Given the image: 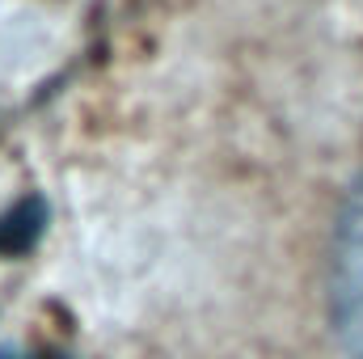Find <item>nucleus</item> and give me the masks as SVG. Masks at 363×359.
<instances>
[{
	"label": "nucleus",
	"instance_id": "3",
	"mask_svg": "<svg viewBox=\"0 0 363 359\" xmlns=\"http://www.w3.org/2000/svg\"><path fill=\"white\" fill-rule=\"evenodd\" d=\"M0 359H26V355H17V351H0Z\"/></svg>",
	"mask_w": 363,
	"mask_h": 359
},
{
	"label": "nucleus",
	"instance_id": "1",
	"mask_svg": "<svg viewBox=\"0 0 363 359\" xmlns=\"http://www.w3.org/2000/svg\"><path fill=\"white\" fill-rule=\"evenodd\" d=\"M330 321L351 359H363V190L338 216L330 250Z\"/></svg>",
	"mask_w": 363,
	"mask_h": 359
},
{
	"label": "nucleus",
	"instance_id": "2",
	"mask_svg": "<svg viewBox=\"0 0 363 359\" xmlns=\"http://www.w3.org/2000/svg\"><path fill=\"white\" fill-rule=\"evenodd\" d=\"M43 224H47V207H43L38 199H26L21 207L4 211V216H0V254H21V250H30V245L38 241Z\"/></svg>",
	"mask_w": 363,
	"mask_h": 359
},
{
	"label": "nucleus",
	"instance_id": "4",
	"mask_svg": "<svg viewBox=\"0 0 363 359\" xmlns=\"http://www.w3.org/2000/svg\"><path fill=\"white\" fill-rule=\"evenodd\" d=\"M38 359H68V355H38Z\"/></svg>",
	"mask_w": 363,
	"mask_h": 359
}]
</instances>
